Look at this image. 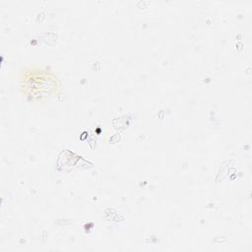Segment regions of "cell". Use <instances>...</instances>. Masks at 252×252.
<instances>
[{"mask_svg":"<svg viewBox=\"0 0 252 252\" xmlns=\"http://www.w3.org/2000/svg\"><path fill=\"white\" fill-rule=\"evenodd\" d=\"M22 88L30 95L41 97L56 93L57 79L46 70L32 69L25 73L22 79Z\"/></svg>","mask_w":252,"mask_h":252,"instance_id":"obj_1","label":"cell"}]
</instances>
